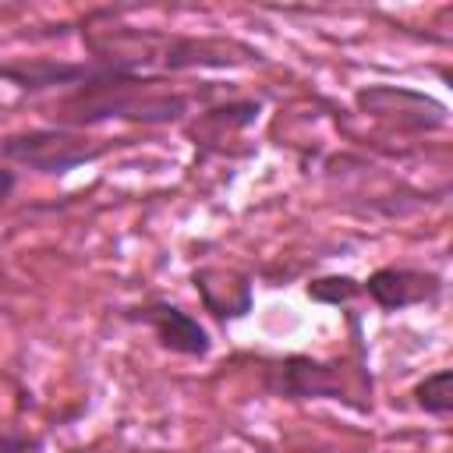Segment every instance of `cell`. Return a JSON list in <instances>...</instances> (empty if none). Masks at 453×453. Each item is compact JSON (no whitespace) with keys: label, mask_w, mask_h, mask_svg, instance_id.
<instances>
[{"label":"cell","mask_w":453,"mask_h":453,"mask_svg":"<svg viewBox=\"0 0 453 453\" xmlns=\"http://www.w3.org/2000/svg\"><path fill=\"white\" fill-rule=\"evenodd\" d=\"M85 60L127 74H177V71H226L262 64V50L230 35H184L166 28H134L120 21H85Z\"/></svg>","instance_id":"cell-1"},{"label":"cell","mask_w":453,"mask_h":453,"mask_svg":"<svg viewBox=\"0 0 453 453\" xmlns=\"http://www.w3.org/2000/svg\"><path fill=\"white\" fill-rule=\"evenodd\" d=\"M191 99L195 96L177 88L170 78L127 74V71L92 64L88 78L81 85L60 92L50 103L46 117H50V124L74 127V131H85V127H96V124H106V120L163 127V124H180L188 117Z\"/></svg>","instance_id":"cell-2"},{"label":"cell","mask_w":453,"mask_h":453,"mask_svg":"<svg viewBox=\"0 0 453 453\" xmlns=\"http://www.w3.org/2000/svg\"><path fill=\"white\" fill-rule=\"evenodd\" d=\"M265 389L280 400H340L354 411H372V375L361 365L287 354L265 368Z\"/></svg>","instance_id":"cell-3"},{"label":"cell","mask_w":453,"mask_h":453,"mask_svg":"<svg viewBox=\"0 0 453 453\" xmlns=\"http://www.w3.org/2000/svg\"><path fill=\"white\" fill-rule=\"evenodd\" d=\"M131 138H92L85 131L74 127H60V124H42V127H25V131H11L0 138V159L11 166H25L46 177H64L78 166H88L96 159H103L106 152L127 145Z\"/></svg>","instance_id":"cell-4"},{"label":"cell","mask_w":453,"mask_h":453,"mask_svg":"<svg viewBox=\"0 0 453 453\" xmlns=\"http://www.w3.org/2000/svg\"><path fill=\"white\" fill-rule=\"evenodd\" d=\"M354 106L393 127V131H403V134H428V131H442L449 124V110L442 99L421 92V88H411V85H361L354 88Z\"/></svg>","instance_id":"cell-5"},{"label":"cell","mask_w":453,"mask_h":453,"mask_svg":"<svg viewBox=\"0 0 453 453\" xmlns=\"http://www.w3.org/2000/svg\"><path fill=\"white\" fill-rule=\"evenodd\" d=\"M127 319L145 322V326L152 329V336L159 340V347L170 350V354L195 357V361L212 354V336H209V329H205L191 311H184V308L173 304V301H145L142 308L127 311Z\"/></svg>","instance_id":"cell-6"},{"label":"cell","mask_w":453,"mask_h":453,"mask_svg":"<svg viewBox=\"0 0 453 453\" xmlns=\"http://www.w3.org/2000/svg\"><path fill=\"white\" fill-rule=\"evenodd\" d=\"M361 294H368L382 311H403L414 304H432L442 297V276L414 265H379L361 280Z\"/></svg>","instance_id":"cell-7"},{"label":"cell","mask_w":453,"mask_h":453,"mask_svg":"<svg viewBox=\"0 0 453 453\" xmlns=\"http://www.w3.org/2000/svg\"><path fill=\"white\" fill-rule=\"evenodd\" d=\"M191 287H195L202 308L216 322H223V326L248 319L251 308H255V283L241 269H230V265H198V269H191Z\"/></svg>","instance_id":"cell-8"},{"label":"cell","mask_w":453,"mask_h":453,"mask_svg":"<svg viewBox=\"0 0 453 453\" xmlns=\"http://www.w3.org/2000/svg\"><path fill=\"white\" fill-rule=\"evenodd\" d=\"M88 60H64V57H11L0 60V81L14 85L18 92H67L88 78Z\"/></svg>","instance_id":"cell-9"},{"label":"cell","mask_w":453,"mask_h":453,"mask_svg":"<svg viewBox=\"0 0 453 453\" xmlns=\"http://www.w3.org/2000/svg\"><path fill=\"white\" fill-rule=\"evenodd\" d=\"M258 113H262V103H258V99H226V103H219V106L202 110L198 120L188 124V138H191L202 152H209V149H216L219 142H226L230 134L248 131V127L258 120Z\"/></svg>","instance_id":"cell-10"},{"label":"cell","mask_w":453,"mask_h":453,"mask_svg":"<svg viewBox=\"0 0 453 453\" xmlns=\"http://www.w3.org/2000/svg\"><path fill=\"white\" fill-rule=\"evenodd\" d=\"M414 407L425 411L428 418H449L453 414V368H435L425 379L414 382L411 389Z\"/></svg>","instance_id":"cell-11"},{"label":"cell","mask_w":453,"mask_h":453,"mask_svg":"<svg viewBox=\"0 0 453 453\" xmlns=\"http://www.w3.org/2000/svg\"><path fill=\"white\" fill-rule=\"evenodd\" d=\"M304 294L319 304H333V308H347L357 294H361V280L347 276V273H326V276H315L308 280Z\"/></svg>","instance_id":"cell-12"},{"label":"cell","mask_w":453,"mask_h":453,"mask_svg":"<svg viewBox=\"0 0 453 453\" xmlns=\"http://www.w3.org/2000/svg\"><path fill=\"white\" fill-rule=\"evenodd\" d=\"M28 449H39V442L28 439L25 432H7V428H0V453H28Z\"/></svg>","instance_id":"cell-13"},{"label":"cell","mask_w":453,"mask_h":453,"mask_svg":"<svg viewBox=\"0 0 453 453\" xmlns=\"http://www.w3.org/2000/svg\"><path fill=\"white\" fill-rule=\"evenodd\" d=\"M14 188H18V173L7 163H0V209L7 205V198L14 195Z\"/></svg>","instance_id":"cell-14"}]
</instances>
